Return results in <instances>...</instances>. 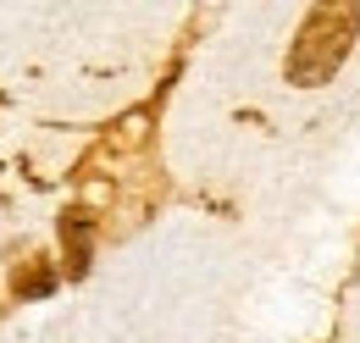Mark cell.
<instances>
[{
  "mask_svg": "<svg viewBox=\"0 0 360 343\" xmlns=\"http://www.w3.org/2000/svg\"><path fill=\"white\" fill-rule=\"evenodd\" d=\"M355 28H360V6H311L294 44H288V84H300V89L327 84L344 67V56L355 44Z\"/></svg>",
  "mask_w": 360,
  "mask_h": 343,
  "instance_id": "cell-1",
  "label": "cell"
},
{
  "mask_svg": "<svg viewBox=\"0 0 360 343\" xmlns=\"http://www.w3.org/2000/svg\"><path fill=\"white\" fill-rule=\"evenodd\" d=\"M56 288V271H34V277H17V294H50Z\"/></svg>",
  "mask_w": 360,
  "mask_h": 343,
  "instance_id": "cell-3",
  "label": "cell"
},
{
  "mask_svg": "<svg viewBox=\"0 0 360 343\" xmlns=\"http://www.w3.org/2000/svg\"><path fill=\"white\" fill-rule=\"evenodd\" d=\"M89 238H94V221L84 211L61 216V250H67V271H72V277L89 271Z\"/></svg>",
  "mask_w": 360,
  "mask_h": 343,
  "instance_id": "cell-2",
  "label": "cell"
}]
</instances>
